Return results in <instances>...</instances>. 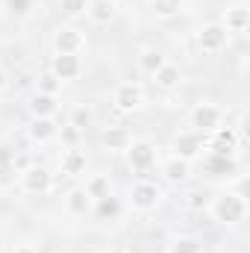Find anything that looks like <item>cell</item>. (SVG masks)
<instances>
[{
	"label": "cell",
	"instance_id": "1",
	"mask_svg": "<svg viewBox=\"0 0 250 253\" xmlns=\"http://www.w3.org/2000/svg\"><path fill=\"white\" fill-rule=\"evenodd\" d=\"M209 212H212V218H215L218 224L236 227V224H242V221L248 218V200H245V194H239V191H224V194H218V197L212 200Z\"/></svg>",
	"mask_w": 250,
	"mask_h": 253
},
{
	"label": "cell",
	"instance_id": "2",
	"mask_svg": "<svg viewBox=\"0 0 250 253\" xmlns=\"http://www.w3.org/2000/svg\"><path fill=\"white\" fill-rule=\"evenodd\" d=\"M224 118H227V112H224L218 103L200 100V103L188 112V126L197 129V132H203V135H209V132H215L218 126H224Z\"/></svg>",
	"mask_w": 250,
	"mask_h": 253
},
{
	"label": "cell",
	"instance_id": "3",
	"mask_svg": "<svg viewBox=\"0 0 250 253\" xmlns=\"http://www.w3.org/2000/svg\"><path fill=\"white\" fill-rule=\"evenodd\" d=\"M171 150L177 159H186V162H197L203 153H206V135L197 132V129H183L174 135L171 141Z\"/></svg>",
	"mask_w": 250,
	"mask_h": 253
},
{
	"label": "cell",
	"instance_id": "4",
	"mask_svg": "<svg viewBox=\"0 0 250 253\" xmlns=\"http://www.w3.org/2000/svg\"><path fill=\"white\" fill-rule=\"evenodd\" d=\"M197 165H200V174L209 180H230L239 174L236 156H221V153H209V150L197 159Z\"/></svg>",
	"mask_w": 250,
	"mask_h": 253
},
{
	"label": "cell",
	"instance_id": "5",
	"mask_svg": "<svg viewBox=\"0 0 250 253\" xmlns=\"http://www.w3.org/2000/svg\"><path fill=\"white\" fill-rule=\"evenodd\" d=\"M245 147V135L236 126H218L215 132L206 135V150L221 153V156H236V150Z\"/></svg>",
	"mask_w": 250,
	"mask_h": 253
},
{
	"label": "cell",
	"instance_id": "6",
	"mask_svg": "<svg viewBox=\"0 0 250 253\" xmlns=\"http://www.w3.org/2000/svg\"><path fill=\"white\" fill-rule=\"evenodd\" d=\"M124 153H126L129 171H135V174H147L156 165V144L147 141V138H132Z\"/></svg>",
	"mask_w": 250,
	"mask_h": 253
},
{
	"label": "cell",
	"instance_id": "7",
	"mask_svg": "<svg viewBox=\"0 0 250 253\" xmlns=\"http://www.w3.org/2000/svg\"><path fill=\"white\" fill-rule=\"evenodd\" d=\"M18 186L27 194H50L53 191V174L44 165H27L24 171H18Z\"/></svg>",
	"mask_w": 250,
	"mask_h": 253
},
{
	"label": "cell",
	"instance_id": "8",
	"mask_svg": "<svg viewBox=\"0 0 250 253\" xmlns=\"http://www.w3.org/2000/svg\"><path fill=\"white\" fill-rule=\"evenodd\" d=\"M112 103L118 112H138L144 106V85L135 80H124L112 91Z\"/></svg>",
	"mask_w": 250,
	"mask_h": 253
},
{
	"label": "cell",
	"instance_id": "9",
	"mask_svg": "<svg viewBox=\"0 0 250 253\" xmlns=\"http://www.w3.org/2000/svg\"><path fill=\"white\" fill-rule=\"evenodd\" d=\"M159 200H162V191H159L156 183H150V180H138V183L129 186V206L135 212H141V215L153 212L159 206Z\"/></svg>",
	"mask_w": 250,
	"mask_h": 253
},
{
	"label": "cell",
	"instance_id": "10",
	"mask_svg": "<svg viewBox=\"0 0 250 253\" xmlns=\"http://www.w3.org/2000/svg\"><path fill=\"white\" fill-rule=\"evenodd\" d=\"M227 44H230V33L224 30L221 21L203 24V27L197 30V47H200L203 53H221V50H227Z\"/></svg>",
	"mask_w": 250,
	"mask_h": 253
},
{
	"label": "cell",
	"instance_id": "11",
	"mask_svg": "<svg viewBox=\"0 0 250 253\" xmlns=\"http://www.w3.org/2000/svg\"><path fill=\"white\" fill-rule=\"evenodd\" d=\"M59 83H71V80H80L85 65H83V56L80 53H53L50 59V68H47Z\"/></svg>",
	"mask_w": 250,
	"mask_h": 253
},
{
	"label": "cell",
	"instance_id": "12",
	"mask_svg": "<svg viewBox=\"0 0 250 253\" xmlns=\"http://www.w3.org/2000/svg\"><path fill=\"white\" fill-rule=\"evenodd\" d=\"M83 47H85V36H83L80 27H74V24L56 27V33H53V53H83Z\"/></svg>",
	"mask_w": 250,
	"mask_h": 253
},
{
	"label": "cell",
	"instance_id": "13",
	"mask_svg": "<svg viewBox=\"0 0 250 253\" xmlns=\"http://www.w3.org/2000/svg\"><path fill=\"white\" fill-rule=\"evenodd\" d=\"M85 15H88L91 24L106 27V24H112L118 18V0H88Z\"/></svg>",
	"mask_w": 250,
	"mask_h": 253
},
{
	"label": "cell",
	"instance_id": "14",
	"mask_svg": "<svg viewBox=\"0 0 250 253\" xmlns=\"http://www.w3.org/2000/svg\"><path fill=\"white\" fill-rule=\"evenodd\" d=\"M85 168H88V156L83 153V150H77V147H68L62 156H59V171H62V177H83L85 174Z\"/></svg>",
	"mask_w": 250,
	"mask_h": 253
},
{
	"label": "cell",
	"instance_id": "15",
	"mask_svg": "<svg viewBox=\"0 0 250 253\" xmlns=\"http://www.w3.org/2000/svg\"><path fill=\"white\" fill-rule=\"evenodd\" d=\"M129 141H132V135H129V129L126 126H103V132H100V144L109 150V153H124L126 147H129Z\"/></svg>",
	"mask_w": 250,
	"mask_h": 253
},
{
	"label": "cell",
	"instance_id": "16",
	"mask_svg": "<svg viewBox=\"0 0 250 253\" xmlns=\"http://www.w3.org/2000/svg\"><path fill=\"white\" fill-rule=\"evenodd\" d=\"M27 109L33 118H56L59 112V100L53 94H42V91H33L30 100H27Z\"/></svg>",
	"mask_w": 250,
	"mask_h": 253
},
{
	"label": "cell",
	"instance_id": "17",
	"mask_svg": "<svg viewBox=\"0 0 250 253\" xmlns=\"http://www.w3.org/2000/svg\"><path fill=\"white\" fill-rule=\"evenodd\" d=\"M27 135L36 144H47V141H53L59 135V124H56V118H33L27 124Z\"/></svg>",
	"mask_w": 250,
	"mask_h": 253
},
{
	"label": "cell",
	"instance_id": "18",
	"mask_svg": "<svg viewBox=\"0 0 250 253\" xmlns=\"http://www.w3.org/2000/svg\"><path fill=\"white\" fill-rule=\"evenodd\" d=\"M180 83H183V71H180V65H174V62H165L153 74V85L159 91H174V88H180Z\"/></svg>",
	"mask_w": 250,
	"mask_h": 253
},
{
	"label": "cell",
	"instance_id": "19",
	"mask_svg": "<svg viewBox=\"0 0 250 253\" xmlns=\"http://www.w3.org/2000/svg\"><path fill=\"white\" fill-rule=\"evenodd\" d=\"M162 177L171 183V186H180V183H188V177H191V162L186 159H177V156H171L165 165H162Z\"/></svg>",
	"mask_w": 250,
	"mask_h": 253
},
{
	"label": "cell",
	"instance_id": "20",
	"mask_svg": "<svg viewBox=\"0 0 250 253\" xmlns=\"http://www.w3.org/2000/svg\"><path fill=\"white\" fill-rule=\"evenodd\" d=\"M165 62H168V59H165V53H162L159 47H144V50H138V56H135L138 71H141V74H147V77H153V74H156Z\"/></svg>",
	"mask_w": 250,
	"mask_h": 253
},
{
	"label": "cell",
	"instance_id": "21",
	"mask_svg": "<svg viewBox=\"0 0 250 253\" xmlns=\"http://www.w3.org/2000/svg\"><path fill=\"white\" fill-rule=\"evenodd\" d=\"M91 206H94V200L85 194L83 186H77V189H71L65 194V209L71 215H91Z\"/></svg>",
	"mask_w": 250,
	"mask_h": 253
},
{
	"label": "cell",
	"instance_id": "22",
	"mask_svg": "<svg viewBox=\"0 0 250 253\" xmlns=\"http://www.w3.org/2000/svg\"><path fill=\"white\" fill-rule=\"evenodd\" d=\"M221 24H224V30H227V33H248L250 9H245V6H233V9H227Z\"/></svg>",
	"mask_w": 250,
	"mask_h": 253
},
{
	"label": "cell",
	"instance_id": "23",
	"mask_svg": "<svg viewBox=\"0 0 250 253\" xmlns=\"http://www.w3.org/2000/svg\"><path fill=\"white\" fill-rule=\"evenodd\" d=\"M83 189H85V194H88L91 200H103V197L112 194V183H109L106 174H97V177H88Z\"/></svg>",
	"mask_w": 250,
	"mask_h": 253
},
{
	"label": "cell",
	"instance_id": "24",
	"mask_svg": "<svg viewBox=\"0 0 250 253\" xmlns=\"http://www.w3.org/2000/svg\"><path fill=\"white\" fill-rule=\"evenodd\" d=\"M91 212L100 218V221H115L118 215H121V203H118V197H103V200H94V206H91Z\"/></svg>",
	"mask_w": 250,
	"mask_h": 253
},
{
	"label": "cell",
	"instance_id": "25",
	"mask_svg": "<svg viewBox=\"0 0 250 253\" xmlns=\"http://www.w3.org/2000/svg\"><path fill=\"white\" fill-rule=\"evenodd\" d=\"M91 124H94V112H91L88 106H74V109H71V115H68V126L85 132Z\"/></svg>",
	"mask_w": 250,
	"mask_h": 253
},
{
	"label": "cell",
	"instance_id": "26",
	"mask_svg": "<svg viewBox=\"0 0 250 253\" xmlns=\"http://www.w3.org/2000/svg\"><path fill=\"white\" fill-rule=\"evenodd\" d=\"M168 253H203V242L194 239V236H177L171 242Z\"/></svg>",
	"mask_w": 250,
	"mask_h": 253
},
{
	"label": "cell",
	"instance_id": "27",
	"mask_svg": "<svg viewBox=\"0 0 250 253\" xmlns=\"http://www.w3.org/2000/svg\"><path fill=\"white\" fill-rule=\"evenodd\" d=\"M150 9L156 18H174L183 9V0H150Z\"/></svg>",
	"mask_w": 250,
	"mask_h": 253
},
{
	"label": "cell",
	"instance_id": "28",
	"mask_svg": "<svg viewBox=\"0 0 250 253\" xmlns=\"http://www.w3.org/2000/svg\"><path fill=\"white\" fill-rule=\"evenodd\" d=\"M36 0H3V9L12 15V18H27L33 12Z\"/></svg>",
	"mask_w": 250,
	"mask_h": 253
},
{
	"label": "cell",
	"instance_id": "29",
	"mask_svg": "<svg viewBox=\"0 0 250 253\" xmlns=\"http://www.w3.org/2000/svg\"><path fill=\"white\" fill-rule=\"evenodd\" d=\"M36 91H42V94H53V97H56V94L62 91V83H59V80H56V77L47 71V74H42V77H39V83H36Z\"/></svg>",
	"mask_w": 250,
	"mask_h": 253
},
{
	"label": "cell",
	"instance_id": "30",
	"mask_svg": "<svg viewBox=\"0 0 250 253\" xmlns=\"http://www.w3.org/2000/svg\"><path fill=\"white\" fill-rule=\"evenodd\" d=\"M85 6H88V0H59V9H62L65 18H80V15H85Z\"/></svg>",
	"mask_w": 250,
	"mask_h": 253
},
{
	"label": "cell",
	"instance_id": "31",
	"mask_svg": "<svg viewBox=\"0 0 250 253\" xmlns=\"http://www.w3.org/2000/svg\"><path fill=\"white\" fill-rule=\"evenodd\" d=\"M15 165H9V162H3L0 165V189H6V186H12L15 183Z\"/></svg>",
	"mask_w": 250,
	"mask_h": 253
},
{
	"label": "cell",
	"instance_id": "32",
	"mask_svg": "<svg viewBox=\"0 0 250 253\" xmlns=\"http://www.w3.org/2000/svg\"><path fill=\"white\" fill-rule=\"evenodd\" d=\"M188 209H194V212H200V209H203V206H206V197H203V194H200V191H191V194H188Z\"/></svg>",
	"mask_w": 250,
	"mask_h": 253
},
{
	"label": "cell",
	"instance_id": "33",
	"mask_svg": "<svg viewBox=\"0 0 250 253\" xmlns=\"http://www.w3.org/2000/svg\"><path fill=\"white\" fill-rule=\"evenodd\" d=\"M59 135H62L68 144H74V141H77V138H80L83 132H80V129H74V126H62V129H59Z\"/></svg>",
	"mask_w": 250,
	"mask_h": 253
},
{
	"label": "cell",
	"instance_id": "34",
	"mask_svg": "<svg viewBox=\"0 0 250 253\" xmlns=\"http://www.w3.org/2000/svg\"><path fill=\"white\" fill-rule=\"evenodd\" d=\"M9 83H12V77H9V71H6V68L0 65V94H3L6 88H9Z\"/></svg>",
	"mask_w": 250,
	"mask_h": 253
},
{
	"label": "cell",
	"instance_id": "35",
	"mask_svg": "<svg viewBox=\"0 0 250 253\" xmlns=\"http://www.w3.org/2000/svg\"><path fill=\"white\" fill-rule=\"evenodd\" d=\"M12 253H39V248H33V245H18Z\"/></svg>",
	"mask_w": 250,
	"mask_h": 253
},
{
	"label": "cell",
	"instance_id": "36",
	"mask_svg": "<svg viewBox=\"0 0 250 253\" xmlns=\"http://www.w3.org/2000/svg\"><path fill=\"white\" fill-rule=\"evenodd\" d=\"M103 253H129V248H124V245H115V248H106Z\"/></svg>",
	"mask_w": 250,
	"mask_h": 253
},
{
	"label": "cell",
	"instance_id": "37",
	"mask_svg": "<svg viewBox=\"0 0 250 253\" xmlns=\"http://www.w3.org/2000/svg\"><path fill=\"white\" fill-rule=\"evenodd\" d=\"M3 162H9V159H6V153H3V150H0V165H3Z\"/></svg>",
	"mask_w": 250,
	"mask_h": 253
}]
</instances>
